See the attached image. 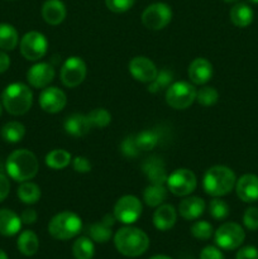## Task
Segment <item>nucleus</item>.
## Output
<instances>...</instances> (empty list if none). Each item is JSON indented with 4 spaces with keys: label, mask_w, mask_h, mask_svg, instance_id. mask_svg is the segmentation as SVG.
<instances>
[{
    "label": "nucleus",
    "mask_w": 258,
    "mask_h": 259,
    "mask_svg": "<svg viewBox=\"0 0 258 259\" xmlns=\"http://www.w3.org/2000/svg\"><path fill=\"white\" fill-rule=\"evenodd\" d=\"M116 250L125 257H139L149 247V238L143 230L134 227H124L114 235Z\"/></svg>",
    "instance_id": "1"
},
{
    "label": "nucleus",
    "mask_w": 258,
    "mask_h": 259,
    "mask_svg": "<svg viewBox=\"0 0 258 259\" xmlns=\"http://www.w3.org/2000/svg\"><path fill=\"white\" fill-rule=\"evenodd\" d=\"M5 168L14 181L24 182L35 177L39 169V163L33 152L28 149H17L8 157Z\"/></svg>",
    "instance_id": "2"
},
{
    "label": "nucleus",
    "mask_w": 258,
    "mask_h": 259,
    "mask_svg": "<svg viewBox=\"0 0 258 259\" xmlns=\"http://www.w3.org/2000/svg\"><path fill=\"white\" fill-rule=\"evenodd\" d=\"M237 177L233 169L227 166H212L205 172L202 186L210 196L220 197L229 194L235 187Z\"/></svg>",
    "instance_id": "3"
},
{
    "label": "nucleus",
    "mask_w": 258,
    "mask_h": 259,
    "mask_svg": "<svg viewBox=\"0 0 258 259\" xmlns=\"http://www.w3.org/2000/svg\"><path fill=\"white\" fill-rule=\"evenodd\" d=\"M2 103L5 110L12 115H23L29 111L33 104L32 90L25 83H10L3 91Z\"/></svg>",
    "instance_id": "4"
},
{
    "label": "nucleus",
    "mask_w": 258,
    "mask_h": 259,
    "mask_svg": "<svg viewBox=\"0 0 258 259\" xmlns=\"http://www.w3.org/2000/svg\"><path fill=\"white\" fill-rule=\"evenodd\" d=\"M82 229V220L72 211L55 215L48 224V232L55 239L68 240L75 238Z\"/></svg>",
    "instance_id": "5"
},
{
    "label": "nucleus",
    "mask_w": 258,
    "mask_h": 259,
    "mask_svg": "<svg viewBox=\"0 0 258 259\" xmlns=\"http://www.w3.org/2000/svg\"><path fill=\"white\" fill-rule=\"evenodd\" d=\"M196 89L186 81H177L171 83L166 90V103L176 110L187 109L196 100Z\"/></svg>",
    "instance_id": "6"
},
{
    "label": "nucleus",
    "mask_w": 258,
    "mask_h": 259,
    "mask_svg": "<svg viewBox=\"0 0 258 259\" xmlns=\"http://www.w3.org/2000/svg\"><path fill=\"white\" fill-rule=\"evenodd\" d=\"M245 233L237 223H224L215 232V243L219 248L225 250H233L243 244Z\"/></svg>",
    "instance_id": "7"
},
{
    "label": "nucleus",
    "mask_w": 258,
    "mask_h": 259,
    "mask_svg": "<svg viewBox=\"0 0 258 259\" xmlns=\"http://www.w3.org/2000/svg\"><path fill=\"white\" fill-rule=\"evenodd\" d=\"M172 19V10L164 3H154L147 7L142 14V23L146 28L159 30L166 28Z\"/></svg>",
    "instance_id": "8"
},
{
    "label": "nucleus",
    "mask_w": 258,
    "mask_h": 259,
    "mask_svg": "<svg viewBox=\"0 0 258 259\" xmlns=\"http://www.w3.org/2000/svg\"><path fill=\"white\" fill-rule=\"evenodd\" d=\"M167 189L176 196H187L197 186L196 176L187 168H179L167 177Z\"/></svg>",
    "instance_id": "9"
},
{
    "label": "nucleus",
    "mask_w": 258,
    "mask_h": 259,
    "mask_svg": "<svg viewBox=\"0 0 258 259\" xmlns=\"http://www.w3.org/2000/svg\"><path fill=\"white\" fill-rule=\"evenodd\" d=\"M20 53L28 61H38L47 53L48 42L39 32H28L20 39Z\"/></svg>",
    "instance_id": "10"
},
{
    "label": "nucleus",
    "mask_w": 258,
    "mask_h": 259,
    "mask_svg": "<svg viewBox=\"0 0 258 259\" xmlns=\"http://www.w3.org/2000/svg\"><path fill=\"white\" fill-rule=\"evenodd\" d=\"M86 73H88V67H86L85 61L81 57H68L65 63L61 67V81L66 88H76L82 81L85 80Z\"/></svg>",
    "instance_id": "11"
},
{
    "label": "nucleus",
    "mask_w": 258,
    "mask_h": 259,
    "mask_svg": "<svg viewBox=\"0 0 258 259\" xmlns=\"http://www.w3.org/2000/svg\"><path fill=\"white\" fill-rule=\"evenodd\" d=\"M142 210L143 206L138 197L133 195H125L116 201L114 206V217L123 224L131 225L141 218Z\"/></svg>",
    "instance_id": "12"
},
{
    "label": "nucleus",
    "mask_w": 258,
    "mask_h": 259,
    "mask_svg": "<svg viewBox=\"0 0 258 259\" xmlns=\"http://www.w3.org/2000/svg\"><path fill=\"white\" fill-rule=\"evenodd\" d=\"M129 72L137 81L149 83L156 78L158 70L149 58L144 56H137L129 62Z\"/></svg>",
    "instance_id": "13"
},
{
    "label": "nucleus",
    "mask_w": 258,
    "mask_h": 259,
    "mask_svg": "<svg viewBox=\"0 0 258 259\" xmlns=\"http://www.w3.org/2000/svg\"><path fill=\"white\" fill-rule=\"evenodd\" d=\"M55 67L51 63L38 62L33 65L27 72V80L35 89H45L55 78Z\"/></svg>",
    "instance_id": "14"
},
{
    "label": "nucleus",
    "mask_w": 258,
    "mask_h": 259,
    "mask_svg": "<svg viewBox=\"0 0 258 259\" xmlns=\"http://www.w3.org/2000/svg\"><path fill=\"white\" fill-rule=\"evenodd\" d=\"M67 103L66 94L58 88H47L40 93L39 105L46 113H60Z\"/></svg>",
    "instance_id": "15"
},
{
    "label": "nucleus",
    "mask_w": 258,
    "mask_h": 259,
    "mask_svg": "<svg viewBox=\"0 0 258 259\" xmlns=\"http://www.w3.org/2000/svg\"><path fill=\"white\" fill-rule=\"evenodd\" d=\"M238 197L244 202H254L258 200V176L252 174L243 175L235 182Z\"/></svg>",
    "instance_id": "16"
},
{
    "label": "nucleus",
    "mask_w": 258,
    "mask_h": 259,
    "mask_svg": "<svg viewBox=\"0 0 258 259\" xmlns=\"http://www.w3.org/2000/svg\"><path fill=\"white\" fill-rule=\"evenodd\" d=\"M212 65L206 58H195L189 66V78L195 85H204L212 77Z\"/></svg>",
    "instance_id": "17"
},
{
    "label": "nucleus",
    "mask_w": 258,
    "mask_h": 259,
    "mask_svg": "<svg viewBox=\"0 0 258 259\" xmlns=\"http://www.w3.org/2000/svg\"><path fill=\"white\" fill-rule=\"evenodd\" d=\"M142 171L146 175L148 181L153 185H164L167 181V172L164 168V163L158 157L147 158L142 163Z\"/></svg>",
    "instance_id": "18"
},
{
    "label": "nucleus",
    "mask_w": 258,
    "mask_h": 259,
    "mask_svg": "<svg viewBox=\"0 0 258 259\" xmlns=\"http://www.w3.org/2000/svg\"><path fill=\"white\" fill-rule=\"evenodd\" d=\"M115 217L110 214L105 215L103 218L100 223H95V224H91L88 228L89 237L94 240V242L98 243H106L113 235L111 232V228H113L114 223H115Z\"/></svg>",
    "instance_id": "19"
},
{
    "label": "nucleus",
    "mask_w": 258,
    "mask_h": 259,
    "mask_svg": "<svg viewBox=\"0 0 258 259\" xmlns=\"http://www.w3.org/2000/svg\"><path fill=\"white\" fill-rule=\"evenodd\" d=\"M63 128H65V132L67 134L76 137V138H80V137H85L91 131L93 126H91L88 115L72 114V115L66 118L65 123H63Z\"/></svg>",
    "instance_id": "20"
},
{
    "label": "nucleus",
    "mask_w": 258,
    "mask_h": 259,
    "mask_svg": "<svg viewBox=\"0 0 258 259\" xmlns=\"http://www.w3.org/2000/svg\"><path fill=\"white\" fill-rule=\"evenodd\" d=\"M177 220V212L172 205H159L153 214V224L156 229L166 232L174 228Z\"/></svg>",
    "instance_id": "21"
},
{
    "label": "nucleus",
    "mask_w": 258,
    "mask_h": 259,
    "mask_svg": "<svg viewBox=\"0 0 258 259\" xmlns=\"http://www.w3.org/2000/svg\"><path fill=\"white\" fill-rule=\"evenodd\" d=\"M67 10L61 0H47L42 7V17L46 23L58 25L65 20Z\"/></svg>",
    "instance_id": "22"
},
{
    "label": "nucleus",
    "mask_w": 258,
    "mask_h": 259,
    "mask_svg": "<svg viewBox=\"0 0 258 259\" xmlns=\"http://www.w3.org/2000/svg\"><path fill=\"white\" fill-rule=\"evenodd\" d=\"M205 201L201 197L190 196L179 204V212L185 220H196L204 214Z\"/></svg>",
    "instance_id": "23"
},
{
    "label": "nucleus",
    "mask_w": 258,
    "mask_h": 259,
    "mask_svg": "<svg viewBox=\"0 0 258 259\" xmlns=\"http://www.w3.org/2000/svg\"><path fill=\"white\" fill-rule=\"evenodd\" d=\"M22 220L14 211L9 209H0V234L13 237L18 234L22 228Z\"/></svg>",
    "instance_id": "24"
},
{
    "label": "nucleus",
    "mask_w": 258,
    "mask_h": 259,
    "mask_svg": "<svg viewBox=\"0 0 258 259\" xmlns=\"http://www.w3.org/2000/svg\"><path fill=\"white\" fill-rule=\"evenodd\" d=\"M229 17L235 27L245 28L253 22L254 13H253L252 8L248 4H245V3H238V4H235L230 9Z\"/></svg>",
    "instance_id": "25"
},
{
    "label": "nucleus",
    "mask_w": 258,
    "mask_h": 259,
    "mask_svg": "<svg viewBox=\"0 0 258 259\" xmlns=\"http://www.w3.org/2000/svg\"><path fill=\"white\" fill-rule=\"evenodd\" d=\"M17 247L19 252L25 257H32L38 252L39 248V239L37 234L32 230H24L20 233L19 238L17 240Z\"/></svg>",
    "instance_id": "26"
},
{
    "label": "nucleus",
    "mask_w": 258,
    "mask_h": 259,
    "mask_svg": "<svg viewBox=\"0 0 258 259\" xmlns=\"http://www.w3.org/2000/svg\"><path fill=\"white\" fill-rule=\"evenodd\" d=\"M167 197V190L164 185H153L151 184L146 187L143 192V199L148 206L158 207L164 202Z\"/></svg>",
    "instance_id": "27"
},
{
    "label": "nucleus",
    "mask_w": 258,
    "mask_h": 259,
    "mask_svg": "<svg viewBox=\"0 0 258 259\" xmlns=\"http://www.w3.org/2000/svg\"><path fill=\"white\" fill-rule=\"evenodd\" d=\"M19 35L12 24L0 23V48L3 51H13L18 45Z\"/></svg>",
    "instance_id": "28"
},
{
    "label": "nucleus",
    "mask_w": 258,
    "mask_h": 259,
    "mask_svg": "<svg viewBox=\"0 0 258 259\" xmlns=\"http://www.w3.org/2000/svg\"><path fill=\"white\" fill-rule=\"evenodd\" d=\"M18 197L22 202L28 205L35 204L39 201L40 199V189L38 185L33 184V182L24 181L22 182L19 187H18Z\"/></svg>",
    "instance_id": "29"
},
{
    "label": "nucleus",
    "mask_w": 258,
    "mask_h": 259,
    "mask_svg": "<svg viewBox=\"0 0 258 259\" xmlns=\"http://www.w3.org/2000/svg\"><path fill=\"white\" fill-rule=\"evenodd\" d=\"M72 253L75 259H93L95 254V245L93 239L88 237H80L72 245Z\"/></svg>",
    "instance_id": "30"
},
{
    "label": "nucleus",
    "mask_w": 258,
    "mask_h": 259,
    "mask_svg": "<svg viewBox=\"0 0 258 259\" xmlns=\"http://www.w3.org/2000/svg\"><path fill=\"white\" fill-rule=\"evenodd\" d=\"M3 139L8 143H18L25 136V126L19 121H9L2 129Z\"/></svg>",
    "instance_id": "31"
},
{
    "label": "nucleus",
    "mask_w": 258,
    "mask_h": 259,
    "mask_svg": "<svg viewBox=\"0 0 258 259\" xmlns=\"http://www.w3.org/2000/svg\"><path fill=\"white\" fill-rule=\"evenodd\" d=\"M71 162V154L65 149H53L46 156V164L52 169H63Z\"/></svg>",
    "instance_id": "32"
},
{
    "label": "nucleus",
    "mask_w": 258,
    "mask_h": 259,
    "mask_svg": "<svg viewBox=\"0 0 258 259\" xmlns=\"http://www.w3.org/2000/svg\"><path fill=\"white\" fill-rule=\"evenodd\" d=\"M134 138H136V143L141 152L152 151L159 143V134L157 131H143L134 136Z\"/></svg>",
    "instance_id": "33"
},
{
    "label": "nucleus",
    "mask_w": 258,
    "mask_h": 259,
    "mask_svg": "<svg viewBox=\"0 0 258 259\" xmlns=\"http://www.w3.org/2000/svg\"><path fill=\"white\" fill-rule=\"evenodd\" d=\"M172 78H174V73L172 71L163 68V70L158 71L156 78H154L152 82H149L148 85V91L152 94L161 93V91L167 90V89L171 86Z\"/></svg>",
    "instance_id": "34"
},
{
    "label": "nucleus",
    "mask_w": 258,
    "mask_h": 259,
    "mask_svg": "<svg viewBox=\"0 0 258 259\" xmlns=\"http://www.w3.org/2000/svg\"><path fill=\"white\" fill-rule=\"evenodd\" d=\"M88 118L90 120L91 126H96V128H105L111 121L110 113L104 108H98L91 110L88 114Z\"/></svg>",
    "instance_id": "35"
},
{
    "label": "nucleus",
    "mask_w": 258,
    "mask_h": 259,
    "mask_svg": "<svg viewBox=\"0 0 258 259\" xmlns=\"http://www.w3.org/2000/svg\"><path fill=\"white\" fill-rule=\"evenodd\" d=\"M219 94L212 86H204L196 91V101L202 106H211L217 104Z\"/></svg>",
    "instance_id": "36"
},
{
    "label": "nucleus",
    "mask_w": 258,
    "mask_h": 259,
    "mask_svg": "<svg viewBox=\"0 0 258 259\" xmlns=\"http://www.w3.org/2000/svg\"><path fill=\"white\" fill-rule=\"evenodd\" d=\"M209 212L215 220H224L229 215V206L224 200H220L218 197L212 199L209 204Z\"/></svg>",
    "instance_id": "37"
},
{
    "label": "nucleus",
    "mask_w": 258,
    "mask_h": 259,
    "mask_svg": "<svg viewBox=\"0 0 258 259\" xmlns=\"http://www.w3.org/2000/svg\"><path fill=\"white\" fill-rule=\"evenodd\" d=\"M192 237L199 240H207L212 235V227L207 222H196L191 227Z\"/></svg>",
    "instance_id": "38"
},
{
    "label": "nucleus",
    "mask_w": 258,
    "mask_h": 259,
    "mask_svg": "<svg viewBox=\"0 0 258 259\" xmlns=\"http://www.w3.org/2000/svg\"><path fill=\"white\" fill-rule=\"evenodd\" d=\"M120 151L126 158H136V157L139 156L141 153V149L138 148L136 143V138L134 136H129L121 142L120 144Z\"/></svg>",
    "instance_id": "39"
},
{
    "label": "nucleus",
    "mask_w": 258,
    "mask_h": 259,
    "mask_svg": "<svg viewBox=\"0 0 258 259\" xmlns=\"http://www.w3.org/2000/svg\"><path fill=\"white\" fill-rule=\"evenodd\" d=\"M243 224L248 230L258 229V209L257 207H248L243 214Z\"/></svg>",
    "instance_id": "40"
},
{
    "label": "nucleus",
    "mask_w": 258,
    "mask_h": 259,
    "mask_svg": "<svg viewBox=\"0 0 258 259\" xmlns=\"http://www.w3.org/2000/svg\"><path fill=\"white\" fill-rule=\"evenodd\" d=\"M134 2L136 0H105V5L110 12L124 13L133 7Z\"/></svg>",
    "instance_id": "41"
},
{
    "label": "nucleus",
    "mask_w": 258,
    "mask_h": 259,
    "mask_svg": "<svg viewBox=\"0 0 258 259\" xmlns=\"http://www.w3.org/2000/svg\"><path fill=\"white\" fill-rule=\"evenodd\" d=\"M73 169L78 174H88V172L91 171V163L86 157L82 156H77L73 158L72 162Z\"/></svg>",
    "instance_id": "42"
},
{
    "label": "nucleus",
    "mask_w": 258,
    "mask_h": 259,
    "mask_svg": "<svg viewBox=\"0 0 258 259\" xmlns=\"http://www.w3.org/2000/svg\"><path fill=\"white\" fill-rule=\"evenodd\" d=\"M200 259H224V257L219 248L214 247V245H207L201 250Z\"/></svg>",
    "instance_id": "43"
},
{
    "label": "nucleus",
    "mask_w": 258,
    "mask_h": 259,
    "mask_svg": "<svg viewBox=\"0 0 258 259\" xmlns=\"http://www.w3.org/2000/svg\"><path fill=\"white\" fill-rule=\"evenodd\" d=\"M237 259H258V249L252 245H247L238 250Z\"/></svg>",
    "instance_id": "44"
},
{
    "label": "nucleus",
    "mask_w": 258,
    "mask_h": 259,
    "mask_svg": "<svg viewBox=\"0 0 258 259\" xmlns=\"http://www.w3.org/2000/svg\"><path fill=\"white\" fill-rule=\"evenodd\" d=\"M10 192V182L5 175L0 174V202L4 201Z\"/></svg>",
    "instance_id": "45"
},
{
    "label": "nucleus",
    "mask_w": 258,
    "mask_h": 259,
    "mask_svg": "<svg viewBox=\"0 0 258 259\" xmlns=\"http://www.w3.org/2000/svg\"><path fill=\"white\" fill-rule=\"evenodd\" d=\"M37 211L34 209H27L20 215V220H22L23 224H34L35 220H37Z\"/></svg>",
    "instance_id": "46"
},
{
    "label": "nucleus",
    "mask_w": 258,
    "mask_h": 259,
    "mask_svg": "<svg viewBox=\"0 0 258 259\" xmlns=\"http://www.w3.org/2000/svg\"><path fill=\"white\" fill-rule=\"evenodd\" d=\"M10 66V58L5 52L0 51V73L5 72Z\"/></svg>",
    "instance_id": "47"
},
{
    "label": "nucleus",
    "mask_w": 258,
    "mask_h": 259,
    "mask_svg": "<svg viewBox=\"0 0 258 259\" xmlns=\"http://www.w3.org/2000/svg\"><path fill=\"white\" fill-rule=\"evenodd\" d=\"M149 259H172L171 257H168V255H164V254H158V255H153L152 258Z\"/></svg>",
    "instance_id": "48"
},
{
    "label": "nucleus",
    "mask_w": 258,
    "mask_h": 259,
    "mask_svg": "<svg viewBox=\"0 0 258 259\" xmlns=\"http://www.w3.org/2000/svg\"><path fill=\"white\" fill-rule=\"evenodd\" d=\"M0 259H9V258H8L7 253H5L4 250H2V249H0Z\"/></svg>",
    "instance_id": "49"
},
{
    "label": "nucleus",
    "mask_w": 258,
    "mask_h": 259,
    "mask_svg": "<svg viewBox=\"0 0 258 259\" xmlns=\"http://www.w3.org/2000/svg\"><path fill=\"white\" fill-rule=\"evenodd\" d=\"M225 3H235V2H238V0H224Z\"/></svg>",
    "instance_id": "50"
},
{
    "label": "nucleus",
    "mask_w": 258,
    "mask_h": 259,
    "mask_svg": "<svg viewBox=\"0 0 258 259\" xmlns=\"http://www.w3.org/2000/svg\"><path fill=\"white\" fill-rule=\"evenodd\" d=\"M248 2L253 3V4H258V0H248Z\"/></svg>",
    "instance_id": "51"
},
{
    "label": "nucleus",
    "mask_w": 258,
    "mask_h": 259,
    "mask_svg": "<svg viewBox=\"0 0 258 259\" xmlns=\"http://www.w3.org/2000/svg\"><path fill=\"white\" fill-rule=\"evenodd\" d=\"M2 113H3V105L2 103H0V115H2Z\"/></svg>",
    "instance_id": "52"
}]
</instances>
